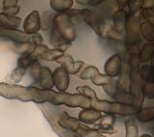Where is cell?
<instances>
[{
    "instance_id": "obj_1",
    "label": "cell",
    "mask_w": 154,
    "mask_h": 137,
    "mask_svg": "<svg viewBox=\"0 0 154 137\" xmlns=\"http://www.w3.org/2000/svg\"><path fill=\"white\" fill-rule=\"evenodd\" d=\"M135 46H129L130 55L128 58L129 64V88L130 94L133 97V105L141 109L143 96V80L139 75V52H136Z\"/></svg>"
},
{
    "instance_id": "obj_2",
    "label": "cell",
    "mask_w": 154,
    "mask_h": 137,
    "mask_svg": "<svg viewBox=\"0 0 154 137\" xmlns=\"http://www.w3.org/2000/svg\"><path fill=\"white\" fill-rule=\"evenodd\" d=\"M91 107L99 112L110 115H120V116H131L135 115L140 108L133 104H122L119 101H109L97 100L91 102Z\"/></svg>"
},
{
    "instance_id": "obj_3",
    "label": "cell",
    "mask_w": 154,
    "mask_h": 137,
    "mask_svg": "<svg viewBox=\"0 0 154 137\" xmlns=\"http://www.w3.org/2000/svg\"><path fill=\"white\" fill-rule=\"evenodd\" d=\"M82 18H83L85 22L88 24V25H90L94 29V31L101 37L115 39V36H114V34H115V35H117L120 39H122V40L124 39L123 37L118 35V34L114 31L113 26H111L109 22H107L102 18L95 16V14L93 12H91L90 10H86Z\"/></svg>"
},
{
    "instance_id": "obj_4",
    "label": "cell",
    "mask_w": 154,
    "mask_h": 137,
    "mask_svg": "<svg viewBox=\"0 0 154 137\" xmlns=\"http://www.w3.org/2000/svg\"><path fill=\"white\" fill-rule=\"evenodd\" d=\"M54 27L64 36L69 42H72L75 39V31L72 25L71 18L66 14H58L54 18Z\"/></svg>"
},
{
    "instance_id": "obj_5",
    "label": "cell",
    "mask_w": 154,
    "mask_h": 137,
    "mask_svg": "<svg viewBox=\"0 0 154 137\" xmlns=\"http://www.w3.org/2000/svg\"><path fill=\"white\" fill-rule=\"evenodd\" d=\"M140 14H135V16H128V21L126 26V43L128 46H137V43L140 42Z\"/></svg>"
},
{
    "instance_id": "obj_6",
    "label": "cell",
    "mask_w": 154,
    "mask_h": 137,
    "mask_svg": "<svg viewBox=\"0 0 154 137\" xmlns=\"http://www.w3.org/2000/svg\"><path fill=\"white\" fill-rule=\"evenodd\" d=\"M103 90L110 97L114 99L116 101L122 102V104H133V97L128 92H125L120 89L115 80L111 81L108 84L103 86Z\"/></svg>"
},
{
    "instance_id": "obj_7",
    "label": "cell",
    "mask_w": 154,
    "mask_h": 137,
    "mask_svg": "<svg viewBox=\"0 0 154 137\" xmlns=\"http://www.w3.org/2000/svg\"><path fill=\"white\" fill-rule=\"evenodd\" d=\"M128 21V14L126 10H117L113 14V29L118 35L125 38L126 26Z\"/></svg>"
},
{
    "instance_id": "obj_8",
    "label": "cell",
    "mask_w": 154,
    "mask_h": 137,
    "mask_svg": "<svg viewBox=\"0 0 154 137\" xmlns=\"http://www.w3.org/2000/svg\"><path fill=\"white\" fill-rule=\"evenodd\" d=\"M122 68V58L119 53H115L106 61L104 65L105 75H109L110 77L115 78L119 75Z\"/></svg>"
},
{
    "instance_id": "obj_9",
    "label": "cell",
    "mask_w": 154,
    "mask_h": 137,
    "mask_svg": "<svg viewBox=\"0 0 154 137\" xmlns=\"http://www.w3.org/2000/svg\"><path fill=\"white\" fill-rule=\"evenodd\" d=\"M53 81H54L57 89L59 91L64 92L66 90L69 84V72H66L64 67L58 68L55 71L54 75H53Z\"/></svg>"
},
{
    "instance_id": "obj_10",
    "label": "cell",
    "mask_w": 154,
    "mask_h": 137,
    "mask_svg": "<svg viewBox=\"0 0 154 137\" xmlns=\"http://www.w3.org/2000/svg\"><path fill=\"white\" fill-rule=\"evenodd\" d=\"M57 62L62 64L63 67L66 70V72L69 73H71V75L78 72L82 66L84 65V63L82 61H74L71 56L65 54L61 56L59 59H57Z\"/></svg>"
},
{
    "instance_id": "obj_11",
    "label": "cell",
    "mask_w": 154,
    "mask_h": 137,
    "mask_svg": "<svg viewBox=\"0 0 154 137\" xmlns=\"http://www.w3.org/2000/svg\"><path fill=\"white\" fill-rule=\"evenodd\" d=\"M101 117H102L101 112L93 107H89V108H84L79 113V121L86 125H91L99 121Z\"/></svg>"
},
{
    "instance_id": "obj_12",
    "label": "cell",
    "mask_w": 154,
    "mask_h": 137,
    "mask_svg": "<svg viewBox=\"0 0 154 137\" xmlns=\"http://www.w3.org/2000/svg\"><path fill=\"white\" fill-rule=\"evenodd\" d=\"M41 28V18L38 12L34 11L28 14L24 21V31L28 34H35Z\"/></svg>"
},
{
    "instance_id": "obj_13",
    "label": "cell",
    "mask_w": 154,
    "mask_h": 137,
    "mask_svg": "<svg viewBox=\"0 0 154 137\" xmlns=\"http://www.w3.org/2000/svg\"><path fill=\"white\" fill-rule=\"evenodd\" d=\"M50 40L53 45L56 46L57 49H60L62 51H65L70 46V42L67 41L64 36H62L61 33L55 27H53Z\"/></svg>"
},
{
    "instance_id": "obj_14",
    "label": "cell",
    "mask_w": 154,
    "mask_h": 137,
    "mask_svg": "<svg viewBox=\"0 0 154 137\" xmlns=\"http://www.w3.org/2000/svg\"><path fill=\"white\" fill-rule=\"evenodd\" d=\"M153 54H154V43L147 42L146 43H144L143 46L141 48V50L139 51L138 54L139 62L144 64V63L150 61Z\"/></svg>"
},
{
    "instance_id": "obj_15",
    "label": "cell",
    "mask_w": 154,
    "mask_h": 137,
    "mask_svg": "<svg viewBox=\"0 0 154 137\" xmlns=\"http://www.w3.org/2000/svg\"><path fill=\"white\" fill-rule=\"evenodd\" d=\"M73 5V0H50V6L58 13H66Z\"/></svg>"
},
{
    "instance_id": "obj_16",
    "label": "cell",
    "mask_w": 154,
    "mask_h": 137,
    "mask_svg": "<svg viewBox=\"0 0 154 137\" xmlns=\"http://www.w3.org/2000/svg\"><path fill=\"white\" fill-rule=\"evenodd\" d=\"M136 119L142 123H148L154 120V106H149L146 108H141L136 114Z\"/></svg>"
},
{
    "instance_id": "obj_17",
    "label": "cell",
    "mask_w": 154,
    "mask_h": 137,
    "mask_svg": "<svg viewBox=\"0 0 154 137\" xmlns=\"http://www.w3.org/2000/svg\"><path fill=\"white\" fill-rule=\"evenodd\" d=\"M140 32L142 37L149 43H154V25L149 22H142L140 26Z\"/></svg>"
},
{
    "instance_id": "obj_18",
    "label": "cell",
    "mask_w": 154,
    "mask_h": 137,
    "mask_svg": "<svg viewBox=\"0 0 154 137\" xmlns=\"http://www.w3.org/2000/svg\"><path fill=\"white\" fill-rule=\"evenodd\" d=\"M139 75L142 80L154 83V68L150 65H143L139 67Z\"/></svg>"
},
{
    "instance_id": "obj_19",
    "label": "cell",
    "mask_w": 154,
    "mask_h": 137,
    "mask_svg": "<svg viewBox=\"0 0 154 137\" xmlns=\"http://www.w3.org/2000/svg\"><path fill=\"white\" fill-rule=\"evenodd\" d=\"M78 134L81 137H106L105 135H103L101 132H99L98 130H94V129H91L89 128L84 126H80L78 129L76 130Z\"/></svg>"
},
{
    "instance_id": "obj_20",
    "label": "cell",
    "mask_w": 154,
    "mask_h": 137,
    "mask_svg": "<svg viewBox=\"0 0 154 137\" xmlns=\"http://www.w3.org/2000/svg\"><path fill=\"white\" fill-rule=\"evenodd\" d=\"M125 135L126 137H139L138 126L133 120L125 122Z\"/></svg>"
},
{
    "instance_id": "obj_21",
    "label": "cell",
    "mask_w": 154,
    "mask_h": 137,
    "mask_svg": "<svg viewBox=\"0 0 154 137\" xmlns=\"http://www.w3.org/2000/svg\"><path fill=\"white\" fill-rule=\"evenodd\" d=\"M63 55H64V51L57 49V48H55V49H49V48H48V49L41 56V58L47 61H53V60L59 59Z\"/></svg>"
},
{
    "instance_id": "obj_22",
    "label": "cell",
    "mask_w": 154,
    "mask_h": 137,
    "mask_svg": "<svg viewBox=\"0 0 154 137\" xmlns=\"http://www.w3.org/2000/svg\"><path fill=\"white\" fill-rule=\"evenodd\" d=\"M77 91H78L82 96H84V97H87V99L91 100V102H94V101L98 100V97H97V96H96L94 90H93L91 88H90L88 86L78 87V88H77Z\"/></svg>"
},
{
    "instance_id": "obj_23",
    "label": "cell",
    "mask_w": 154,
    "mask_h": 137,
    "mask_svg": "<svg viewBox=\"0 0 154 137\" xmlns=\"http://www.w3.org/2000/svg\"><path fill=\"white\" fill-rule=\"evenodd\" d=\"M91 80L94 85L104 86L106 84H108V83H110L111 81H113L114 78L110 77L107 75H101V73H97V75H95L94 77H91Z\"/></svg>"
},
{
    "instance_id": "obj_24",
    "label": "cell",
    "mask_w": 154,
    "mask_h": 137,
    "mask_svg": "<svg viewBox=\"0 0 154 137\" xmlns=\"http://www.w3.org/2000/svg\"><path fill=\"white\" fill-rule=\"evenodd\" d=\"M129 13L128 16H135V14H142V0H130L128 3Z\"/></svg>"
},
{
    "instance_id": "obj_25",
    "label": "cell",
    "mask_w": 154,
    "mask_h": 137,
    "mask_svg": "<svg viewBox=\"0 0 154 137\" xmlns=\"http://www.w3.org/2000/svg\"><path fill=\"white\" fill-rule=\"evenodd\" d=\"M97 73H100L97 68L94 66H89L80 73L79 77L81 79H91V77H94Z\"/></svg>"
},
{
    "instance_id": "obj_26",
    "label": "cell",
    "mask_w": 154,
    "mask_h": 137,
    "mask_svg": "<svg viewBox=\"0 0 154 137\" xmlns=\"http://www.w3.org/2000/svg\"><path fill=\"white\" fill-rule=\"evenodd\" d=\"M143 96L146 99H154V83L146 82L143 84Z\"/></svg>"
},
{
    "instance_id": "obj_27",
    "label": "cell",
    "mask_w": 154,
    "mask_h": 137,
    "mask_svg": "<svg viewBox=\"0 0 154 137\" xmlns=\"http://www.w3.org/2000/svg\"><path fill=\"white\" fill-rule=\"evenodd\" d=\"M142 16L146 22H149L152 25H154V9L143 10Z\"/></svg>"
},
{
    "instance_id": "obj_28",
    "label": "cell",
    "mask_w": 154,
    "mask_h": 137,
    "mask_svg": "<svg viewBox=\"0 0 154 137\" xmlns=\"http://www.w3.org/2000/svg\"><path fill=\"white\" fill-rule=\"evenodd\" d=\"M154 9V0H142V10Z\"/></svg>"
},
{
    "instance_id": "obj_29",
    "label": "cell",
    "mask_w": 154,
    "mask_h": 137,
    "mask_svg": "<svg viewBox=\"0 0 154 137\" xmlns=\"http://www.w3.org/2000/svg\"><path fill=\"white\" fill-rule=\"evenodd\" d=\"M116 1H117L119 9V10H122V9H124L125 7L127 6L130 0H116Z\"/></svg>"
},
{
    "instance_id": "obj_30",
    "label": "cell",
    "mask_w": 154,
    "mask_h": 137,
    "mask_svg": "<svg viewBox=\"0 0 154 137\" xmlns=\"http://www.w3.org/2000/svg\"><path fill=\"white\" fill-rule=\"evenodd\" d=\"M104 1H106V0H91V2H90V5H98V4H100V3H102V2H104Z\"/></svg>"
},
{
    "instance_id": "obj_31",
    "label": "cell",
    "mask_w": 154,
    "mask_h": 137,
    "mask_svg": "<svg viewBox=\"0 0 154 137\" xmlns=\"http://www.w3.org/2000/svg\"><path fill=\"white\" fill-rule=\"evenodd\" d=\"M74 1H76L79 4H82V5H88V4H90L91 0H74Z\"/></svg>"
},
{
    "instance_id": "obj_32",
    "label": "cell",
    "mask_w": 154,
    "mask_h": 137,
    "mask_svg": "<svg viewBox=\"0 0 154 137\" xmlns=\"http://www.w3.org/2000/svg\"><path fill=\"white\" fill-rule=\"evenodd\" d=\"M150 66L154 68V54L152 55L151 59H150Z\"/></svg>"
},
{
    "instance_id": "obj_33",
    "label": "cell",
    "mask_w": 154,
    "mask_h": 137,
    "mask_svg": "<svg viewBox=\"0 0 154 137\" xmlns=\"http://www.w3.org/2000/svg\"><path fill=\"white\" fill-rule=\"evenodd\" d=\"M139 137H152L150 134H147V133H144V134H142L141 136H139Z\"/></svg>"
}]
</instances>
